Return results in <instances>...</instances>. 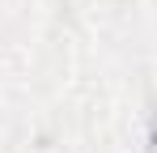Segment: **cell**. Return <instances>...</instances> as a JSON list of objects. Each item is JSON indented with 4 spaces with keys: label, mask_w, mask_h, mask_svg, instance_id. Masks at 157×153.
I'll use <instances>...</instances> for the list:
<instances>
[{
    "label": "cell",
    "mask_w": 157,
    "mask_h": 153,
    "mask_svg": "<svg viewBox=\"0 0 157 153\" xmlns=\"http://www.w3.org/2000/svg\"><path fill=\"white\" fill-rule=\"evenodd\" d=\"M149 153H157V119H153V136H149Z\"/></svg>",
    "instance_id": "obj_1"
}]
</instances>
